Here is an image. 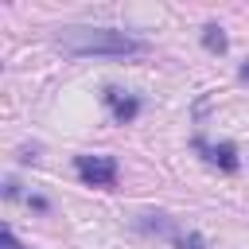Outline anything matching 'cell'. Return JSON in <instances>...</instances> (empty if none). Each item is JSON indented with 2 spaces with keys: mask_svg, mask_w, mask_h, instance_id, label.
I'll return each instance as SVG.
<instances>
[{
  "mask_svg": "<svg viewBox=\"0 0 249 249\" xmlns=\"http://www.w3.org/2000/svg\"><path fill=\"white\" fill-rule=\"evenodd\" d=\"M58 43L70 51V54H113V58H124V54H140L144 43L124 35V31H113V27H66L58 35Z\"/></svg>",
  "mask_w": 249,
  "mask_h": 249,
  "instance_id": "obj_1",
  "label": "cell"
},
{
  "mask_svg": "<svg viewBox=\"0 0 249 249\" xmlns=\"http://www.w3.org/2000/svg\"><path fill=\"white\" fill-rule=\"evenodd\" d=\"M74 167L89 187H113L117 183V160L113 156H78Z\"/></svg>",
  "mask_w": 249,
  "mask_h": 249,
  "instance_id": "obj_2",
  "label": "cell"
},
{
  "mask_svg": "<svg viewBox=\"0 0 249 249\" xmlns=\"http://www.w3.org/2000/svg\"><path fill=\"white\" fill-rule=\"evenodd\" d=\"M195 148L206 156V163H218L222 171H233V167H237V148H233V144H206V140H195Z\"/></svg>",
  "mask_w": 249,
  "mask_h": 249,
  "instance_id": "obj_3",
  "label": "cell"
},
{
  "mask_svg": "<svg viewBox=\"0 0 249 249\" xmlns=\"http://www.w3.org/2000/svg\"><path fill=\"white\" fill-rule=\"evenodd\" d=\"M105 101H109V109H113V117H117L121 124L132 121V117L140 113V101L128 97V93H121V89H105Z\"/></svg>",
  "mask_w": 249,
  "mask_h": 249,
  "instance_id": "obj_4",
  "label": "cell"
},
{
  "mask_svg": "<svg viewBox=\"0 0 249 249\" xmlns=\"http://www.w3.org/2000/svg\"><path fill=\"white\" fill-rule=\"evenodd\" d=\"M202 43H206V51H226V35H222V27H202Z\"/></svg>",
  "mask_w": 249,
  "mask_h": 249,
  "instance_id": "obj_5",
  "label": "cell"
},
{
  "mask_svg": "<svg viewBox=\"0 0 249 249\" xmlns=\"http://www.w3.org/2000/svg\"><path fill=\"white\" fill-rule=\"evenodd\" d=\"M179 249H206V241L198 233H187V237H179Z\"/></svg>",
  "mask_w": 249,
  "mask_h": 249,
  "instance_id": "obj_6",
  "label": "cell"
},
{
  "mask_svg": "<svg viewBox=\"0 0 249 249\" xmlns=\"http://www.w3.org/2000/svg\"><path fill=\"white\" fill-rule=\"evenodd\" d=\"M0 245H4V249H23V245H19V241H16V233H12V230H8V226H4V230H0Z\"/></svg>",
  "mask_w": 249,
  "mask_h": 249,
  "instance_id": "obj_7",
  "label": "cell"
},
{
  "mask_svg": "<svg viewBox=\"0 0 249 249\" xmlns=\"http://www.w3.org/2000/svg\"><path fill=\"white\" fill-rule=\"evenodd\" d=\"M241 78H245V82H249V62H245V66H241Z\"/></svg>",
  "mask_w": 249,
  "mask_h": 249,
  "instance_id": "obj_8",
  "label": "cell"
}]
</instances>
